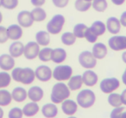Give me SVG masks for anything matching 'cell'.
Returning a JSON list of instances; mask_svg holds the SVG:
<instances>
[{
	"mask_svg": "<svg viewBox=\"0 0 126 118\" xmlns=\"http://www.w3.org/2000/svg\"><path fill=\"white\" fill-rule=\"evenodd\" d=\"M9 40L7 35V29L4 26H0V43H5Z\"/></svg>",
	"mask_w": 126,
	"mask_h": 118,
	"instance_id": "ab89813d",
	"label": "cell"
},
{
	"mask_svg": "<svg viewBox=\"0 0 126 118\" xmlns=\"http://www.w3.org/2000/svg\"><path fill=\"white\" fill-rule=\"evenodd\" d=\"M11 81V76L6 72L0 73V89L9 86Z\"/></svg>",
	"mask_w": 126,
	"mask_h": 118,
	"instance_id": "e575fe53",
	"label": "cell"
},
{
	"mask_svg": "<svg viewBox=\"0 0 126 118\" xmlns=\"http://www.w3.org/2000/svg\"><path fill=\"white\" fill-rule=\"evenodd\" d=\"M53 49L50 47H45L42 49H40V52L38 54V58L42 62H47L51 60V54H52Z\"/></svg>",
	"mask_w": 126,
	"mask_h": 118,
	"instance_id": "4dcf8cb0",
	"label": "cell"
},
{
	"mask_svg": "<svg viewBox=\"0 0 126 118\" xmlns=\"http://www.w3.org/2000/svg\"><path fill=\"white\" fill-rule=\"evenodd\" d=\"M76 102L79 107L83 109H89L96 102L95 93L90 89H85L79 92L76 97Z\"/></svg>",
	"mask_w": 126,
	"mask_h": 118,
	"instance_id": "3957f363",
	"label": "cell"
},
{
	"mask_svg": "<svg viewBox=\"0 0 126 118\" xmlns=\"http://www.w3.org/2000/svg\"><path fill=\"white\" fill-rule=\"evenodd\" d=\"M54 118H56V117H54Z\"/></svg>",
	"mask_w": 126,
	"mask_h": 118,
	"instance_id": "11a10c76",
	"label": "cell"
},
{
	"mask_svg": "<svg viewBox=\"0 0 126 118\" xmlns=\"http://www.w3.org/2000/svg\"><path fill=\"white\" fill-rule=\"evenodd\" d=\"M2 6V0H0V7Z\"/></svg>",
	"mask_w": 126,
	"mask_h": 118,
	"instance_id": "f5cc1de1",
	"label": "cell"
},
{
	"mask_svg": "<svg viewBox=\"0 0 126 118\" xmlns=\"http://www.w3.org/2000/svg\"><path fill=\"white\" fill-rule=\"evenodd\" d=\"M70 91L67 85L63 82H58L53 86L51 90L50 99L52 103L55 104L61 103L64 100L67 99L70 97Z\"/></svg>",
	"mask_w": 126,
	"mask_h": 118,
	"instance_id": "7a4b0ae2",
	"label": "cell"
},
{
	"mask_svg": "<svg viewBox=\"0 0 126 118\" xmlns=\"http://www.w3.org/2000/svg\"><path fill=\"white\" fill-rule=\"evenodd\" d=\"M12 101L11 93L6 90H0V106H7Z\"/></svg>",
	"mask_w": 126,
	"mask_h": 118,
	"instance_id": "f1b7e54d",
	"label": "cell"
},
{
	"mask_svg": "<svg viewBox=\"0 0 126 118\" xmlns=\"http://www.w3.org/2000/svg\"><path fill=\"white\" fill-rule=\"evenodd\" d=\"M120 97H121V101H122V103L124 104V105L126 106V89L123 90L122 93H121V95H120Z\"/></svg>",
	"mask_w": 126,
	"mask_h": 118,
	"instance_id": "ee69618b",
	"label": "cell"
},
{
	"mask_svg": "<svg viewBox=\"0 0 126 118\" xmlns=\"http://www.w3.org/2000/svg\"><path fill=\"white\" fill-rule=\"evenodd\" d=\"M18 5V0H2V6L7 10H13Z\"/></svg>",
	"mask_w": 126,
	"mask_h": 118,
	"instance_id": "74e56055",
	"label": "cell"
},
{
	"mask_svg": "<svg viewBox=\"0 0 126 118\" xmlns=\"http://www.w3.org/2000/svg\"><path fill=\"white\" fill-rule=\"evenodd\" d=\"M119 21H120L121 25L126 28V11H124V12L122 13V15L120 16V19H119Z\"/></svg>",
	"mask_w": 126,
	"mask_h": 118,
	"instance_id": "7bdbcfd3",
	"label": "cell"
},
{
	"mask_svg": "<svg viewBox=\"0 0 126 118\" xmlns=\"http://www.w3.org/2000/svg\"><path fill=\"white\" fill-rule=\"evenodd\" d=\"M92 6L98 12H104L107 9L108 4L106 0H93Z\"/></svg>",
	"mask_w": 126,
	"mask_h": 118,
	"instance_id": "836d02e7",
	"label": "cell"
},
{
	"mask_svg": "<svg viewBox=\"0 0 126 118\" xmlns=\"http://www.w3.org/2000/svg\"><path fill=\"white\" fill-rule=\"evenodd\" d=\"M39 110H40V108L37 103L30 102L24 105L23 109V113L27 117H32V116H35L39 112Z\"/></svg>",
	"mask_w": 126,
	"mask_h": 118,
	"instance_id": "7402d4cb",
	"label": "cell"
},
{
	"mask_svg": "<svg viewBox=\"0 0 126 118\" xmlns=\"http://www.w3.org/2000/svg\"><path fill=\"white\" fill-rule=\"evenodd\" d=\"M90 29L98 37L103 35L106 31V26L102 21H95L90 27Z\"/></svg>",
	"mask_w": 126,
	"mask_h": 118,
	"instance_id": "484cf974",
	"label": "cell"
},
{
	"mask_svg": "<svg viewBox=\"0 0 126 118\" xmlns=\"http://www.w3.org/2000/svg\"><path fill=\"white\" fill-rule=\"evenodd\" d=\"M23 109H21L18 107L12 108L10 110L9 114H8V117L9 118H23Z\"/></svg>",
	"mask_w": 126,
	"mask_h": 118,
	"instance_id": "d590c367",
	"label": "cell"
},
{
	"mask_svg": "<svg viewBox=\"0 0 126 118\" xmlns=\"http://www.w3.org/2000/svg\"><path fill=\"white\" fill-rule=\"evenodd\" d=\"M122 81H123V83H124V85H126V68L122 75Z\"/></svg>",
	"mask_w": 126,
	"mask_h": 118,
	"instance_id": "bcb514c9",
	"label": "cell"
},
{
	"mask_svg": "<svg viewBox=\"0 0 126 118\" xmlns=\"http://www.w3.org/2000/svg\"><path fill=\"white\" fill-rule=\"evenodd\" d=\"M108 103L110 104V106L114 108H117V107H120L122 106V101H121V97H120V94L118 93H110L109 94V97H108Z\"/></svg>",
	"mask_w": 126,
	"mask_h": 118,
	"instance_id": "f546056e",
	"label": "cell"
},
{
	"mask_svg": "<svg viewBox=\"0 0 126 118\" xmlns=\"http://www.w3.org/2000/svg\"><path fill=\"white\" fill-rule=\"evenodd\" d=\"M31 15L34 22H42L47 17L46 11L41 7H35L34 10H32Z\"/></svg>",
	"mask_w": 126,
	"mask_h": 118,
	"instance_id": "4316f807",
	"label": "cell"
},
{
	"mask_svg": "<svg viewBox=\"0 0 126 118\" xmlns=\"http://www.w3.org/2000/svg\"><path fill=\"white\" fill-rule=\"evenodd\" d=\"M40 52V46L36 42H30L24 46L23 55L27 59H34L38 56Z\"/></svg>",
	"mask_w": 126,
	"mask_h": 118,
	"instance_id": "30bf717a",
	"label": "cell"
},
{
	"mask_svg": "<svg viewBox=\"0 0 126 118\" xmlns=\"http://www.w3.org/2000/svg\"><path fill=\"white\" fill-rule=\"evenodd\" d=\"M83 85V80L82 76L81 75H74L72 76L68 79V83H67V86H68L69 90L74 91V90H78L82 87Z\"/></svg>",
	"mask_w": 126,
	"mask_h": 118,
	"instance_id": "cb8c5ba5",
	"label": "cell"
},
{
	"mask_svg": "<svg viewBox=\"0 0 126 118\" xmlns=\"http://www.w3.org/2000/svg\"><path fill=\"white\" fill-rule=\"evenodd\" d=\"M93 54L97 59H102L106 56L108 50H107L106 45H105L102 42H95V44L93 47Z\"/></svg>",
	"mask_w": 126,
	"mask_h": 118,
	"instance_id": "2e32d148",
	"label": "cell"
},
{
	"mask_svg": "<svg viewBox=\"0 0 126 118\" xmlns=\"http://www.w3.org/2000/svg\"><path fill=\"white\" fill-rule=\"evenodd\" d=\"M17 22L18 25L22 28H30L33 25L34 20L30 11H23L18 13L17 15Z\"/></svg>",
	"mask_w": 126,
	"mask_h": 118,
	"instance_id": "8fae6325",
	"label": "cell"
},
{
	"mask_svg": "<svg viewBox=\"0 0 126 118\" xmlns=\"http://www.w3.org/2000/svg\"><path fill=\"white\" fill-rule=\"evenodd\" d=\"M30 2L35 7H41L45 4L46 0H30Z\"/></svg>",
	"mask_w": 126,
	"mask_h": 118,
	"instance_id": "b9f144b4",
	"label": "cell"
},
{
	"mask_svg": "<svg viewBox=\"0 0 126 118\" xmlns=\"http://www.w3.org/2000/svg\"><path fill=\"white\" fill-rule=\"evenodd\" d=\"M124 109H125V108L122 107V106L114 108L111 110V112H110V118H122V115Z\"/></svg>",
	"mask_w": 126,
	"mask_h": 118,
	"instance_id": "f35d334b",
	"label": "cell"
},
{
	"mask_svg": "<svg viewBox=\"0 0 126 118\" xmlns=\"http://www.w3.org/2000/svg\"><path fill=\"white\" fill-rule=\"evenodd\" d=\"M67 59V52L65 49L61 47L53 49L52 54H51V60L55 64H61Z\"/></svg>",
	"mask_w": 126,
	"mask_h": 118,
	"instance_id": "d6986e66",
	"label": "cell"
},
{
	"mask_svg": "<svg viewBox=\"0 0 126 118\" xmlns=\"http://www.w3.org/2000/svg\"><path fill=\"white\" fill-rule=\"evenodd\" d=\"M110 48L113 51H122L126 49V36L124 35H114L108 41Z\"/></svg>",
	"mask_w": 126,
	"mask_h": 118,
	"instance_id": "ba28073f",
	"label": "cell"
},
{
	"mask_svg": "<svg viewBox=\"0 0 126 118\" xmlns=\"http://www.w3.org/2000/svg\"><path fill=\"white\" fill-rule=\"evenodd\" d=\"M85 1H87V2H93V0H85Z\"/></svg>",
	"mask_w": 126,
	"mask_h": 118,
	"instance_id": "db71d44e",
	"label": "cell"
},
{
	"mask_svg": "<svg viewBox=\"0 0 126 118\" xmlns=\"http://www.w3.org/2000/svg\"><path fill=\"white\" fill-rule=\"evenodd\" d=\"M106 30L109 31V33L112 35H117L121 30V23L119 19H117L115 16H110L106 21Z\"/></svg>",
	"mask_w": 126,
	"mask_h": 118,
	"instance_id": "5bb4252c",
	"label": "cell"
},
{
	"mask_svg": "<svg viewBox=\"0 0 126 118\" xmlns=\"http://www.w3.org/2000/svg\"><path fill=\"white\" fill-rule=\"evenodd\" d=\"M8 38L13 41H17L23 36V29L18 24H12L7 28Z\"/></svg>",
	"mask_w": 126,
	"mask_h": 118,
	"instance_id": "e0dca14e",
	"label": "cell"
},
{
	"mask_svg": "<svg viewBox=\"0 0 126 118\" xmlns=\"http://www.w3.org/2000/svg\"><path fill=\"white\" fill-rule=\"evenodd\" d=\"M24 51V45L21 42L15 41L14 42L11 44L9 48L10 55H11L13 58H18L23 54Z\"/></svg>",
	"mask_w": 126,
	"mask_h": 118,
	"instance_id": "44dd1931",
	"label": "cell"
},
{
	"mask_svg": "<svg viewBox=\"0 0 126 118\" xmlns=\"http://www.w3.org/2000/svg\"><path fill=\"white\" fill-rule=\"evenodd\" d=\"M42 114L46 118H54L58 115V108L54 103H46L42 108Z\"/></svg>",
	"mask_w": 126,
	"mask_h": 118,
	"instance_id": "ffe728a7",
	"label": "cell"
},
{
	"mask_svg": "<svg viewBox=\"0 0 126 118\" xmlns=\"http://www.w3.org/2000/svg\"><path fill=\"white\" fill-rule=\"evenodd\" d=\"M3 116H4V110L0 107V118H3Z\"/></svg>",
	"mask_w": 126,
	"mask_h": 118,
	"instance_id": "c3c4849f",
	"label": "cell"
},
{
	"mask_svg": "<svg viewBox=\"0 0 126 118\" xmlns=\"http://www.w3.org/2000/svg\"><path fill=\"white\" fill-rule=\"evenodd\" d=\"M122 60L124 61V63L126 64V51H124L122 54Z\"/></svg>",
	"mask_w": 126,
	"mask_h": 118,
	"instance_id": "7dc6e473",
	"label": "cell"
},
{
	"mask_svg": "<svg viewBox=\"0 0 126 118\" xmlns=\"http://www.w3.org/2000/svg\"><path fill=\"white\" fill-rule=\"evenodd\" d=\"M68 118H77V117H75V116H69Z\"/></svg>",
	"mask_w": 126,
	"mask_h": 118,
	"instance_id": "816d5d0a",
	"label": "cell"
},
{
	"mask_svg": "<svg viewBox=\"0 0 126 118\" xmlns=\"http://www.w3.org/2000/svg\"><path fill=\"white\" fill-rule=\"evenodd\" d=\"M28 97L32 102H40L44 96V91L40 86H32L28 90Z\"/></svg>",
	"mask_w": 126,
	"mask_h": 118,
	"instance_id": "ac0fdd59",
	"label": "cell"
},
{
	"mask_svg": "<svg viewBox=\"0 0 126 118\" xmlns=\"http://www.w3.org/2000/svg\"><path fill=\"white\" fill-rule=\"evenodd\" d=\"M61 42L66 46H72L75 43L76 37L72 32H65L61 35Z\"/></svg>",
	"mask_w": 126,
	"mask_h": 118,
	"instance_id": "83f0119b",
	"label": "cell"
},
{
	"mask_svg": "<svg viewBox=\"0 0 126 118\" xmlns=\"http://www.w3.org/2000/svg\"><path fill=\"white\" fill-rule=\"evenodd\" d=\"M110 1H111L115 5H122V4L125 2V0H110Z\"/></svg>",
	"mask_w": 126,
	"mask_h": 118,
	"instance_id": "f6af8a7d",
	"label": "cell"
},
{
	"mask_svg": "<svg viewBox=\"0 0 126 118\" xmlns=\"http://www.w3.org/2000/svg\"><path fill=\"white\" fill-rule=\"evenodd\" d=\"M65 24V17L61 14L54 15L47 23V31L51 35H58Z\"/></svg>",
	"mask_w": 126,
	"mask_h": 118,
	"instance_id": "277c9868",
	"label": "cell"
},
{
	"mask_svg": "<svg viewBox=\"0 0 126 118\" xmlns=\"http://www.w3.org/2000/svg\"><path fill=\"white\" fill-rule=\"evenodd\" d=\"M79 63L83 68L93 69L97 65V59L94 57L93 53L90 51H83L79 54L78 58Z\"/></svg>",
	"mask_w": 126,
	"mask_h": 118,
	"instance_id": "8992f818",
	"label": "cell"
},
{
	"mask_svg": "<svg viewBox=\"0 0 126 118\" xmlns=\"http://www.w3.org/2000/svg\"><path fill=\"white\" fill-rule=\"evenodd\" d=\"M35 78L41 82H47L53 78V71L47 66H39L35 70Z\"/></svg>",
	"mask_w": 126,
	"mask_h": 118,
	"instance_id": "9c48e42d",
	"label": "cell"
},
{
	"mask_svg": "<svg viewBox=\"0 0 126 118\" xmlns=\"http://www.w3.org/2000/svg\"><path fill=\"white\" fill-rule=\"evenodd\" d=\"M11 97L14 101L17 103H22L26 100L28 93H27V90L23 87H16L15 89H13L11 92Z\"/></svg>",
	"mask_w": 126,
	"mask_h": 118,
	"instance_id": "603a6c76",
	"label": "cell"
},
{
	"mask_svg": "<svg viewBox=\"0 0 126 118\" xmlns=\"http://www.w3.org/2000/svg\"><path fill=\"white\" fill-rule=\"evenodd\" d=\"M11 78L23 85H30L35 78V71L30 67H16L12 70Z\"/></svg>",
	"mask_w": 126,
	"mask_h": 118,
	"instance_id": "6da1fadb",
	"label": "cell"
},
{
	"mask_svg": "<svg viewBox=\"0 0 126 118\" xmlns=\"http://www.w3.org/2000/svg\"><path fill=\"white\" fill-rule=\"evenodd\" d=\"M73 76V68L68 65H60L53 70V78L59 82L67 81Z\"/></svg>",
	"mask_w": 126,
	"mask_h": 118,
	"instance_id": "5b68a950",
	"label": "cell"
},
{
	"mask_svg": "<svg viewBox=\"0 0 126 118\" xmlns=\"http://www.w3.org/2000/svg\"><path fill=\"white\" fill-rule=\"evenodd\" d=\"M35 42L39 44V46L47 47L50 43V36L47 31L40 30L35 34Z\"/></svg>",
	"mask_w": 126,
	"mask_h": 118,
	"instance_id": "d4e9b609",
	"label": "cell"
},
{
	"mask_svg": "<svg viewBox=\"0 0 126 118\" xmlns=\"http://www.w3.org/2000/svg\"><path fill=\"white\" fill-rule=\"evenodd\" d=\"M122 118H126V111H124V112H123Z\"/></svg>",
	"mask_w": 126,
	"mask_h": 118,
	"instance_id": "681fc988",
	"label": "cell"
},
{
	"mask_svg": "<svg viewBox=\"0 0 126 118\" xmlns=\"http://www.w3.org/2000/svg\"><path fill=\"white\" fill-rule=\"evenodd\" d=\"M120 86V82L117 78H106L100 82V90L103 93L110 94L114 92Z\"/></svg>",
	"mask_w": 126,
	"mask_h": 118,
	"instance_id": "52a82bcc",
	"label": "cell"
},
{
	"mask_svg": "<svg viewBox=\"0 0 126 118\" xmlns=\"http://www.w3.org/2000/svg\"><path fill=\"white\" fill-rule=\"evenodd\" d=\"M2 20H3V15H2V13L0 12V23H1V22H2Z\"/></svg>",
	"mask_w": 126,
	"mask_h": 118,
	"instance_id": "f907efd6",
	"label": "cell"
},
{
	"mask_svg": "<svg viewBox=\"0 0 126 118\" xmlns=\"http://www.w3.org/2000/svg\"><path fill=\"white\" fill-rule=\"evenodd\" d=\"M15 66V59L10 54H2L0 56V68L4 71L12 70Z\"/></svg>",
	"mask_w": 126,
	"mask_h": 118,
	"instance_id": "9a60e30c",
	"label": "cell"
},
{
	"mask_svg": "<svg viewBox=\"0 0 126 118\" xmlns=\"http://www.w3.org/2000/svg\"><path fill=\"white\" fill-rule=\"evenodd\" d=\"M81 76H82L83 84L88 87L94 86L98 83V75H97V73L95 72H93L91 69H87L86 72H84Z\"/></svg>",
	"mask_w": 126,
	"mask_h": 118,
	"instance_id": "4fadbf2b",
	"label": "cell"
},
{
	"mask_svg": "<svg viewBox=\"0 0 126 118\" xmlns=\"http://www.w3.org/2000/svg\"><path fill=\"white\" fill-rule=\"evenodd\" d=\"M61 110L67 116H74L78 110L77 102L72 100V99H66L61 103Z\"/></svg>",
	"mask_w": 126,
	"mask_h": 118,
	"instance_id": "7c38bea8",
	"label": "cell"
},
{
	"mask_svg": "<svg viewBox=\"0 0 126 118\" xmlns=\"http://www.w3.org/2000/svg\"><path fill=\"white\" fill-rule=\"evenodd\" d=\"M53 4L57 8H65L68 4L69 0H52Z\"/></svg>",
	"mask_w": 126,
	"mask_h": 118,
	"instance_id": "60d3db41",
	"label": "cell"
},
{
	"mask_svg": "<svg viewBox=\"0 0 126 118\" xmlns=\"http://www.w3.org/2000/svg\"><path fill=\"white\" fill-rule=\"evenodd\" d=\"M74 7L79 12H86L92 7V2H87L85 0H76Z\"/></svg>",
	"mask_w": 126,
	"mask_h": 118,
	"instance_id": "d6a6232c",
	"label": "cell"
},
{
	"mask_svg": "<svg viewBox=\"0 0 126 118\" xmlns=\"http://www.w3.org/2000/svg\"><path fill=\"white\" fill-rule=\"evenodd\" d=\"M88 27L86 26L84 23H78L74 27V35H75L76 38L82 39L85 36V33H86V30H87Z\"/></svg>",
	"mask_w": 126,
	"mask_h": 118,
	"instance_id": "1f68e13d",
	"label": "cell"
},
{
	"mask_svg": "<svg viewBox=\"0 0 126 118\" xmlns=\"http://www.w3.org/2000/svg\"><path fill=\"white\" fill-rule=\"evenodd\" d=\"M84 38H86V40L88 42H90V43H95V42H97V40H98V36L92 31L90 27L87 28V30H86V33H85Z\"/></svg>",
	"mask_w": 126,
	"mask_h": 118,
	"instance_id": "8d00e7d4",
	"label": "cell"
}]
</instances>
